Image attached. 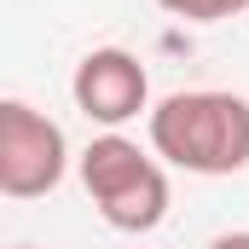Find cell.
Returning <instances> with one entry per match:
<instances>
[{
	"label": "cell",
	"mask_w": 249,
	"mask_h": 249,
	"mask_svg": "<svg viewBox=\"0 0 249 249\" xmlns=\"http://www.w3.org/2000/svg\"><path fill=\"white\" fill-rule=\"evenodd\" d=\"M151 151L186 174H244L249 168V99L220 87H191L151 105Z\"/></svg>",
	"instance_id": "obj_1"
},
{
	"label": "cell",
	"mask_w": 249,
	"mask_h": 249,
	"mask_svg": "<svg viewBox=\"0 0 249 249\" xmlns=\"http://www.w3.org/2000/svg\"><path fill=\"white\" fill-rule=\"evenodd\" d=\"M81 186L116 232H157L168 214V174L122 133H99L81 151Z\"/></svg>",
	"instance_id": "obj_2"
},
{
	"label": "cell",
	"mask_w": 249,
	"mask_h": 249,
	"mask_svg": "<svg viewBox=\"0 0 249 249\" xmlns=\"http://www.w3.org/2000/svg\"><path fill=\"white\" fill-rule=\"evenodd\" d=\"M64 174H70L64 127L23 99H6L0 105V191L12 203H29V197L58 191Z\"/></svg>",
	"instance_id": "obj_3"
},
{
	"label": "cell",
	"mask_w": 249,
	"mask_h": 249,
	"mask_svg": "<svg viewBox=\"0 0 249 249\" xmlns=\"http://www.w3.org/2000/svg\"><path fill=\"white\" fill-rule=\"evenodd\" d=\"M70 99H75V110L87 122L116 133L139 110H151V75H145V64L127 47H93L75 64V75H70Z\"/></svg>",
	"instance_id": "obj_4"
},
{
	"label": "cell",
	"mask_w": 249,
	"mask_h": 249,
	"mask_svg": "<svg viewBox=\"0 0 249 249\" xmlns=\"http://www.w3.org/2000/svg\"><path fill=\"white\" fill-rule=\"evenodd\" d=\"M168 18H186V23H220V18H238L249 0H157Z\"/></svg>",
	"instance_id": "obj_5"
},
{
	"label": "cell",
	"mask_w": 249,
	"mask_h": 249,
	"mask_svg": "<svg viewBox=\"0 0 249 249\" xmlns=\"http://www.w3.org/2000/svg\"><path fill=\"white\" fill-rule=\"evenodd\" d=\"M209 249H249V232H220V238H209Z\"/></svg>",
	"instance_id": "obj_6"
},
{
	"label": "cell",
	"mask_w": 249,
	"mask_h": 249,
	"mask_svg": "<svg viewBox=\"0 0 249 249\" xmlns=\"http://www.w3.org/2000/svg\"><path fill=\"white\" fill-rule=\"evenodd\" d=\"M18 249H35V244H18Z\"/></svg>",
	"instance_id": "obj_7"
}]
</instances>
